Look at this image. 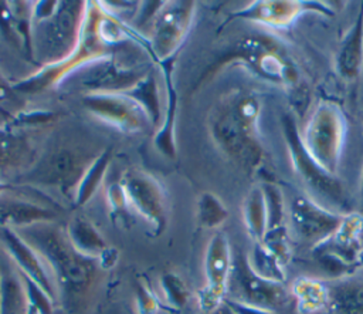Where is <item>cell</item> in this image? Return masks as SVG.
<instances>
[{"label": "cell", "instance_id": "6da1fadb", "mask_svg": "<svg viewBox=\"0 0 363 314\" xmlns=\"http://www.w3.org/2000/svg\"><path fill=\"white\" fill-rule=\"evenodd\" d=\"M259 117L258 97L242 90L225 94L210 115V132L214 142L247 172H255L264 163Z\"/></svg>", "mask_w": 363, "mask_h": 314}, {"label": "cell", "instance_id": "7a4b0ae2", "mask_svg": "<svg viewBox=\"0 0 363 314\" xmlns=\"http://www.w3.org/2000/svg\"><path fill=\"white\" fill-rule=\"evenodd\" d=\"M48 266L54 281L67 294L85 290L92 280L95 260L78 253L65 233L51 223H38L18 230Z\"/></svg>", "mask_w": 363, "mask_h": 314}, {"label": "cell", "instance_id": "3957f363", "mask_svg": "<svg viewBox=\"0 0 363 314\" xmlns=\"http://www.w3.org/2000/svg\"><path fill=\"white\" fill-rule=\"evenodd\" d=\"M347 134V122L342 108L328 99L315 107L301 132L302 142L311 156L332 175L337 173Z\"/></svg>", "mask_w": 363, "mask_h": 314}, {"label": "cell", "instance_id": "277c9868", "mask_svg": "<svg viewBox=\"0 0 363 314\" xmlns=\"http://www.w3.org/2000/svg\"><path fill=\"white\" fill-rule=\"evenodd\" d=\"M281 126L294 172L309 188L315 197L328 200L336 209V212L342 210L345 212V215L353 212L349 209L346 192L342 182L336 178V175H332L330 172L323 169L306 151L295 119L291 115L285 114L282 115Z\"/></svg>", "mask_w": 363, "mask_h": 314}, {"label": "cell", "instance_id": "5b68a950", "mask_svg": "<svg viewBox=\"0 0 363 314\" xmlns=\"http://www.w3.org/2000/svg\"><path fill=\"white\" fill-rule=\"evenodd\" d=\"M254 74L277 85H292L298 80L295 64L284 47L267 36H250L233 51Z\"/></svg>", "mask_w": 363, "mask_h": 314}, {"label": "cell", "instance_id": "8992f818", "mask_svg": "<svg viewBox=\"0 0 363 314\" xmlns=\"http://www.w3.org/2000/svg\"><path fill=\"white\" fill-rule=\"evenodd\" d=\"M225 298L275 311V308L286 303L288 296L284 283L272 281L257 274L250 264L248 254L238 251L233 256Z\"/></svg>", "mask_w": 363, "mask_h": 314}, {"label": "cell", "instance_id": "52a82bcc", "mask_svg": "<svg viewBox=\"0 0 363 314\" xmlns=\"http://www.w3.org/2000/svg\"><path fill=\"white\" fill-rule=\"evenodd\" d=\"M288 212L295 236L313 249L329 240L343 219L342 213L322 206L309 196L292 197Z\"/></svg>", "mask_w": 363, "mask_h": 314}, {"label": "cell", "instance_id": "ba28073f", "mask_svg": "<svg viewBox=\"0 0 363 314\" xmlns=\"http://www.w3.org/2000/svg\"><path fill=\"white\" fill-rule=\"evenodd\" d=\"M313 11L323 16H333L330 6L315 0H258L234 11L233 18H242L259 26L284 30L303 13Z\"/></svg>", "mask_w": 363, "mask_h": 314}, {"label": "cell", "instance_id": "9c48e42d", "mask_svg": "<svg viewBox=\"0 0 363 314\" xmlns=\"http://www.w3.org/2000/svg\"><path fill=\"white\" fill-rule=\"evenodd\" d=\"M233 267V253L228 237L223 232H217L207 243L204 253L206 287L200 293L199 304L204 313L218 307L225 296L228 278Z\"/></svg>", "mask_w": 363, "mask_h": 314}, {"label": "cell", "instance_id": "30bf717a", "mask_svg": "<svg viewBox=\"0 0 363 314\" xmlns=\"http://www.w3.org/2000/svg\"><path fill=\"white\" fill-rule=\"evenodd\" d=\"M129 206L159 234L166 226V195L162 185L149 173L128 170L119 182Z\"/></svg>", "mask_w": 363, "mask_h": 314}, {"label": "cell", "instance_id": "8fae6325", "mask_svg": "<svg viewBox=\"0 0 363 314\" xmlns=\"http://www.w3.org/2000/svg\"><path fill=\"white\" fill-rule=\"evenodd\" d=\"M194 16L193 1H179L160 7L155 14L150 50L157 60L166 61L184 41Z\"/></svg>", "mask_w": 363, "mask_h": 314}, {"label": "cell", "instance_id": "7c38bea8", "mask_svg": "<svg viewBox=\"0 0 363 314\" xmlns=\"http://www.w3.org/2000/svg\"><path fill=\"white\" fill-rule=\"evenodd\" d=\"M84 105L96 118L123 132H139L149 122L143 108L125 92H92L85 95Z\"/></svg>", "mask_w": 363, "mask_h": 314}, {"label": "cell", "instance_id": "4fadbf2b", "mask_svg": "<svg viewBox=\"0 0 363 314\" xmlns=\"http://www.w3.org/2000/svg\"><path fill=\"white\" fill-rule=\"evenodd\" d=\"M147 70L126 68L115 60L101 57L95 63H89L85 74L79 77V84L92 92H126L135 87Z\"/></svg>", "mask_w": 363, "mask_h": 314}, {"label": "cell", "instance_id": "5bb4252c", "mask_svg": "<svg viewBox=\"0 0 363 314\" xmlns=\"http://www.w3.org/2000/svg\"><path fill=\"white\" fill-rule=\"evenodd\" d=\"M0 242L3 243L10 259L17 266V270L28 276L54 298L55 281L38 251L30 243H27L18 232H14L10 227H0Z\"/></svg>", "mask_w": 363, "mask_h": 314}, {"label": "cell", "instance_id": "9a60e30c", "mask_svg": "<svg viewBox=\"0 0 363 314\" xmlns=\"http://www.w3.org/2000/svg\"><path fill=\"white\" fill-rule=\"evenodd\" d=\"M337 75L349 82L356 81L363 71V3L360 10L339 43L335 55Z\"/></svg>", "mask_w": 363, "mask_h": 314}, {"label": "cell", "instance_id": "2e32d148", "mask_svg": "<svg viewBox=\"0 0 363 314\" xmlns=\"http://www.w3.org/2000/svg\"><path fill=\"white\" fill-rule=\"evenodd\" d=\"M362 234L363 215L360 212H349L343 215L342 223L335 234L318 247H323L340 257L347 264L357 267V260L363 250L360 240Z\"/></svg>", "mask_w": 363, "mask_h": 314}, {"label": "cell", "instance_id": "e0dca14e", "mask_svg": "<svg viewBox=\"0 0 363 314\" xmlns=\"http://www.w3.org/2000/svg\"><path fill=\"white\" fill-rule=\"evenodd\" d=\"M57 216L54 209L44 207L33 200L3 199L0 200V227L26 229L38 223H51Z\"/></svg>", "mask_w": 363, "mask_h": 314}, {"label": "cell", "instance_id": "ac0fdd59", "mask_svg": "<svg viewBox=\"0 0 363 314\" xmlns=\"http://www.w3.org/2000/svg\"><path fill=\"white\" fill-rule=\"evenodd\" d=\"M65 234L78 253L92 260L99 259V256L108 249V244L99 230L89 220L81 216L74 217L68 223Z\"/></svg>", "mask_w": 363, "mask_h": 314}, {"label": "cell", "instance_id": "d6986e66", "mask_svg": "<svg viewBox=\"0 0 363 314\" xmlns=\"http://www.w3.org/2000/svg\"><path fill=\"white\" fill-rule=\"evenodd\" d=\"M296 310L301 314H315L330 304L329 287L312 277H299L292 284Z\"/></svg>", "mask_w": 363, "mask_h": 314}, {"label": "cell", "instance_id": "ffe728a7", "mask_svg": "<svg viewBox=\"0 0 363 314\" xmlns=\"http://www.w3.org/2000/svg\"><path fill=\"white\" fill-rule=\"evenodd\" d=\"M164 63V74H166V88H167V109L164 114V121L162 128L155 136L156 148L169 158L176 156V145H174V119H176V107H177V94L173 87L172 70L173 63L172 58L163 61Z\"/></svg>", "mask_w": 363, "mask_h": 314}, {"label": "cell", "instance_id": "44dd1931", "mask_svg": "<svg viewBox=\"0 0 363 314\" xmlns=\"http://www.w3.org/2000/svg\"><path fill=\"white\" fill-rule=\"evenodd\" d=\"M242 219L248 234L261 243L267 233V205L261 186L252 188L242 203Z\"/></svg>", "mask_w": 363, "mask_h": 314}, {"label": "cell", "instance_id": "7402d4cb", "mask_svg": "<svg viewBox=\"0 0 363 314\" xmlns=\"http://www.w3.org/2000/svg\"><path fill=\"white\" fill-rule=\"evenodd\" d=\"M109 162H111V149L104 151L98 158L91 161V163L82 173L75 188L74 199H72L75 206L85 205L94 196V193L96 192V189L99 188L104 179V175L109 166Z\"/></svg>", "mask_w": 363, "mask_h": 314}, {"label": "cell", "instance_id": "603a6c76", "mask_svg": "<svg viewBox=\"0 0 363 314\" xmlns=\"http://www.w3.org/2000/svg\"><path fill=\"white\" fill-rule=\"evenodd\" d=\"M33 149L20 135L10 131H0V169L16 168L30 161Z\"/></svg>", "mask_w": 363, "mask_h": 314}, {"label": "cell", "instance_id": "cb8c5ba5", "mask_svg": "<svg viewBox=\"0 0 363 314\" xmlns=\"http://www.w3.org/2000/svg\"><path fill=\"white\" fill-rule=\"evenodd\" d=\"M125 94L135 99L143 108L150 122H159L162 115L160 98L157 84L152 72L146 74L135 87H132Z\"/></svg>", "mask_w": 363, "mask_h": 314}, {"label": "cell", "instance_id": "d4e9b609", "mask_svg": "<svg viewBox=\"0 0 363 314\" xmlns=\"http://www.w3.org/2000/svg\"><path fill=\"white\" fill-rule=\"evenodd\" d=\"M252 270L264 278L284 283L285 280V264L272 254L262 243H254L251 253L248 254Z\"/></svg>", "mask_w": 363, "mask_h": 314}, {"label": "cell", "instance_id": "484cf974", "mask_svg": "<svg viewBox=\"0 0 363 314\" xmlns=\"http://www.w3.org/2000/svg\"><path fill=\"white\" fill-rule=\"evenodd\" d=\"M228 217V210L221 199L211 193L203 192L197 199V223L204 229H216Z\"/></svg>", "mask_w": 363, "mask_h": 314}, {"label": "cell", "instance_id": "4316f807", "mask_svg": "<svg viewBox=\"0 0 363 314\" xmlns=\"http://www.w3.org/2000/svg\"><path fill=\"white\" fill-rule=\"evenodd\" d=\"M330 304L342 314H363V284L345 283L329 288Z\"/></svg>", "mask_w": 363, "mask_h": 314}, {"label": "cell", "instance_id": "83f0119b", "mask_svg": "<svg viewBox=\"0 0 363 314\" xmlns=\"http://www.w3.org/2000/svg\"><path fill=\"white\" fill-rule=\"evenodd\" d=\"M267 205V232L285 226V202L282 190L271 182L261 185Z\"/></svg>", "mask_w": 363, "mask_h": 314}, {"label": "cell", "instance_id": "f1b7e54d", "mask_svg": "<svg viewBox=\"0 0 363 314\" xmlns=\"http://www.w3.org/2000/svg\"><path fill=\"white\" fill-rule=\"evenodd\" d=\"M163 300L172 310H180L189 300V288L184 280L173 271H166L160 277Z\"/></svg>", "mask_w": 363, "mask_h": 314}, {"label": "cell", "instance_id": "f546056e", "mask_svg": "<svg viewBox=\"0 0 363 314\" xmlns=\"http://www.w3.org/2000/svg\"><path fill=\"white\" fill-rule=\"evenodd\" d=\"M136 305L139 314H156L159 310V300L143 283H139L136 287Z\"/></svg>", "mask_w": 363, "mask_h": 314}, {"label": "cell", "instance_id": "4dcf8cb0", "mask_svg": "<svg viewBox=\"0 0 363 314\" xmlns=\"http://www.w3.org/2000/svg\"><path fill=\"white\" fill-rule=\"evenodd\" d=\"M106 196H108V200H109V205H111V209H112L113 215H118L119 217H122V215L129 209V203H128V199H126V195H125V190H123L122 185L119 182L112 183L108 188Z\"/></svg>", "mask_w": 363, "mask_h": 314}, {"label": "cell", "instance_id": "1f68e13d", "mask_svg": "<svg viewBox=\"0 0 363 314\" xmlns=\"http://www.w3.org/2000/svg\"><path fill=\"white\" fill-rule=\"evenodd\" d=\"M224 301L234 311V314H275V311H272V310L255 307V305L245 304V303H241V301H235V300H231V298H224Z\"/></svg>", "mask_w": 363, "mask_h": 314}, {"label": "cell", "instance_id": "d6a6232c", "mask_svg": "<svg viewBox=\"0 0 363 314\" xmlns=\"http://www.w3.org/2000/svg\"><path fill=\"white\" fill-rule=\"evenodd\" d=\"M206 314H234V311L228 307V304L225 301H223L218 307H216L214 310L206 313Z\"/></svg>", "mask_w": 363, "mask_h": 314}, {"label": "cell", "instance_id": "836d02e7", "mask_svg": "<svg viewBox=\"0 0 363 314\" xmlns=\"http://www.w3.org/2000/svg\"><path fill=\"white\" fill-rule=\"evenodd\" d=\"M360 207L363 210V169H362V176H360Z\"/></svg>", "mask_w": 363, "mask_h": 314}, {"label": "cell", "instance_id": "e575fe53", "mask_svg": "<svg viewBox=\"0 0 363 314\" xmlns=\"http://www.w3.org/2000/svg\"><path fill=\"white\" fill-rule=\"evenodd\" d=\"M6 125H7V119H6V115L0 112V131H1V129H4V128H6Z\"/></svg>", "mask_w": 363, "mask_h": 314}, {"label": "cell", "instance_id": "d590c367", "mask_svg": "<svg viewBox=\"0 0 363 314\" xmlns=\"http://www.w3.org/2000/svg\"><path fill=\"white\" fill-rule=\"evenodd\" d=\"M7 189H9V186H7L6 183H1V182H0V196H1V193L6 192Z\"/></svg>", "mask_w": 363, "mask_h": 314}, {"label": "cell", "instance_id": "8d00e7d4", "mask_svg": "<svg viewBox=\"0 0 363 314\" xmlns=\"http://www.w3.org/2000/svg\"><path fill=\"white\" fill-rule=\"evenodd\" d=\"M357 267H363V250H362V253H360V256H359V260H357Z\"/></svg>", "mask_w": 363, "mask_h": 314}, {"label": "cell", "instance_id": "74e56055", "mask_svg": "<svg viewBox=\"0 0 363 314\" xmlns=\"http://www.w3.org/2000/svg\"><path fill=\"white\" fill-rule=\"evenodd\" d=\"M0 304H1V286H0Z\"/></svg>", "mask_w": 363, "mask_h": 314}]
</instances>
